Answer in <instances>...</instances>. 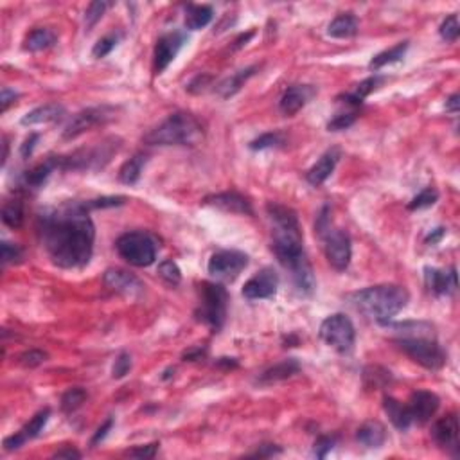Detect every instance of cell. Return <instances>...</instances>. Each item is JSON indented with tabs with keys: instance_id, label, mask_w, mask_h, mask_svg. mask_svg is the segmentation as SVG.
Listing matches in <instances>:
<instances>
[{
	"instance_id": "6da1fadb",
	"label": "cell",
	"mask_w": 460,
	"mask_h": 460,
	"mask_svg": "<svg viewBox=\"0 0 460 460\" xmlns=\"http://www.w3.org/2000/svg\"><path fill=\"white\" fill-rule=\"evenodd\" d=\"M88 211L87 203L67 202L40 214V241L56 266L72 270L90 263L96 227Z\"/></svg>"
},
{
	"instance_id": "7a4b0ae2",
	"label": "cell",
	"mask_w": 460,
	"mask_h": 460,
	"mask_svg": "<svg viewBox=\"0 0 460 460\" xmlns=\"http://www.w3.org/2000/svg\"><path fill=\"white\" fill-rule=\"evenodd\" d=\"M268 218L272 221V250L277 261L291 273L293 284L300 295L315 291V275L304 252V237L293 209L270 202L266 205Z\"/></svg>"
},
{
	"instance_id": "3957f363",
	"label": "cell",
	"mask_w": 460,
	"mask_h": 460,
	"mask_svg": "<svg viewBox=\"0 0 460 460\" xmlns=\"http://www.w3.org/2000/svg\"><path fill=\"white\" fill-rule=\"evenodd\" d=\"M407 289L398 284H377L370 288L359 289L347 297L355 309L370 316L377 324H385L394 318L399 312H403L408 304Z\"/></svg>"
},
{
	"instance_id": "277c9868",
	"label": "cell",
	"mask_w": 460,
	"mask_h": 460,
	"mask_svg": "<svg viewBox=\"0 0 460 460\" xmlns=\"http://www.w3.org/2000/svg\"><path fill=\"white\" fill-rule=\"evenodd\" d=\"M203 139V128L196 117L185 112L171 114L144 137L148 146H194Z\"/></svg>"
},
{
	"instance_id": "5b68a950",
	"label": "cell",
	"mask_w": 460,
	"mask_h": 460,
	"mask_svg": "<svg viewBox=\"0 0 460 460\" xmlns=\"http://www.w3.org/2000/svg\"><path fill=\"white\" fill-rule=\"evenodd\" d=\"M228 293L223 284L218 282H202L200 286V307L196 309V318L218 333L227 318Z\"/></svg>"
},
{
	"instance_id": "8992f818",
	"label": "cell",
	"mask_w": 460,
	"mask_h": 460,
	"mask_svg": "<svg viewBox=\"0 0 460 460\" xmlns=\"http://www.w3.org/2000/svg\"><path fill=\"white\" fill-rule=\"evenodd\" d=\"M121 148L119 139H106L105 142H99L96 148L78 149L76 153L67 155V157H58L60 160V169L63 171H85V169H101L112 160L114 153H117Z\"/></svg>"
},
{
	"instance_id": "52a82bcc",
	"label": "cell",
	"mask_w": 460,
	"mask_h": 460,
	"mask_svg": "<svg viewBox=\"0 0 460 460\" xmlns=\"http://www.w3.org/2000/svg\"><path fill=\"white\" fill-rule=\"evenodd\" d=\"M117 254L132 266H151L157 259L158 245L148 232H126L115 241Z\"/></svg>"
},
{
	"instance_id": "ba28073f",
	"label": "cell",
	"mask_w": 460,
	"mask_h": 460,
	"mask_svg": "<svg viewBox=\"0 0 460 460\" xmlns=\"http://www.w3.org/2000/svg\"><path fill=\"white\" fill-rule=\"evenodd\" d=\"M394 343L408 358L428 370H438L446 365V352L429 337H401Z\"/></svg>"
},
{
	"instance_id": "9c48e42d",
	"label": "cell",
	"mask_w": 460,
	"mask_h": 460,
	"mask_svg": "<svg viewBox=\"0 0 460 460\" xmlns=\"http://www.w3.org/2000/svg\"><path fill=\"white\" fill-rule=\"evenodd\" d=\"M322 342L333 347L340 355H349L355 347L356 329L352 320L343 313H334L322 322L318 331Z\"/></svg>"
},
{
	"instance_id": "30bf717a",
	"label": "cell",
	"mask_w": 460,
	"mask_h": 460,
	"mask_svg": "<svg viewBox=\"0 0 460 460\" xmlns=\"http://www.w3.org/2000/svg\"><path fill=\"white\" fill-rule=\"evenodd\" d=\"M324 241V252L327 257L329 264L337 270L343 272L349 268L352 257V245L351 236L343 230V228H334L329 225L324 232L318 234Z\"/></svg>"
},
{
	"instance_id": "8fae6325",
	"label": "cell",
	"mask_w": 460,
	"mask_h": 460,
	"mask_svg": "<svg viewBox=\"0 0 460 460\" xmlns=\"http://www.w3.org/2000/svg\"><path fill=\"white\" fill-rule=\"evenodd\" d=\"M115 117V108L114 106H90V108L81 110L79 114H76L71 119V123L67 124L65 130H63V139L65 141H71L76 137L83 135L85 132L92 130L96 126H103L108 121Z\"/></svg>"
},
{
	"instance_id": "7c38bea8",
	"label": "cell",
	"mask_w": 460,
	"mask_h": 460,
	"mask_svg": "<svg viewBox=\"0 0 460 460\" xmlns=\"http://www.w3.org/2000/svg\"><path fill=\"white\" fill-rule=\"evenodd\" d=\"M248 266V255L239 250H219L211 255L207 270L218 281H234Z\"/></svg>"
},
{
	"instance_id": "4fadbf2b",
	"label": "cell",
	"mask_w": 460,
	"mask_h": 460,
	"mask_svg": "<svg viewBox=\"0 0 460 460\" xmlns=\"http://www.w3.org/2000/svg\"><path fill=\"white\" fill-rule=\"evenodd\" d=\"M279 288V275L273 268H263L254 277H250L243 286V297L248 300L273 298Z\"/></svg>"
},
{
	"instance_id": "5bb4252c",
	"label": "cell",
	"mask_w": 460,
	"mask_h": 460,
	"mask_svg": "<svg viewBox=\"0 0 460 460\" xmlns=\"http://www.w3.org/2000/svg\"><path fill=\"white\" fill-rule=\"evenodd\" d=\"M103 281L112 291H117L124 297L139 298L144 293V284L141 279L123 268H108L103 275Z\"/></svg>"
},
{
	"instance_id": "9a60e30c",
	"label": "cell",
	"mask_w": 460,
	"mask_h": 460,
	"mask_svg": "<svg viewBox=\"0 0 460 460\" xmlns=\"http://www.w3.org/2000/svg\"><path fill=\"white\" fill-rule=\"evenodd\" d=\"M185 44V35L180 31L175 33H167V35L160 36L155 45V74H162L166 71L169 63L176 58V54L180 53V49L184 47Z\"/></svg>"
},
{
	"instance_id": "2e32d148",
	"label": "cell",
	"mask_w": 460,
	"mask_h": 460,
	"mask_svg": "<svg viewBox=\"0 0 460 460\" xmlns=\"http://www.w3.org/2000/svg\"><path fill=\"white\" fill-rule=\"evenodd\" d=\"M459 429L460 426L457 414H448L432 426V437L443 450L457 457L459 455Z\"/></svg>"
},
{
	"instance_id": "e0dca14e",
	"label": "cell",
	"mask_w": 460,
	"mask_h": 460,
	"mask_svg": "<svg viewBox=\"0 0 460 460\" xmlns=\"http://www.w3.org/2000/svg\"><path fill=\"white\" fill-rule=\"evenodd\" d=\"M438 407H441V399L429 390H416L408 401V410L417 425H426L437 414Z\"/></svg>"
},
{
	"instance_id": "ac0fdd59",
	"label": "cell",
	"mask_w": 460,
	"mask_h": 460,
	"mask_svg": "<svg viewBox=\"0 0 460 460\" xmlns=\"http://www.w3.org/2000/svg\"><path fill=\"white\" fill-rule=\"evenodd\" d=\"M49 417H51V410H49V408H44V410H40V412L33 417L31 421L27 423V425L20 429V432H17V434L11 435V437L4 438L6 452H15L18 448H22L27 441H33V438L38 437V435L44 432Z\"/></svg>"
},
{
	"instance_id": "d6986e66",
	"label": "cell",
	"mask_w": 460,
	"mask_h": 460,
	"mask_svg": "<svg viewBox=\"0 0 460 460\" xmlns=\"http://www.w3.org/2000/svg\"><path fill=\"white\" fill-rule=\"evenodd\" d=\"M205 205H212L219 211L230 212V214H246L252 216L254 211H252V205L246 200L245 196H241L239 193H221V194H214V196L205 198Z\"/></svg>"
},
{
	"instance_id": "ffe728a7",
	"label": "cell",
	"mask_w": 460,
	"mask_h": 460,
	"mask_svg": "<svg viewBox=\"0 0 460 460\" xmlns=\"http://www.w3.org/2000/svg\"><path fill=\"white\" fill-rule=\"evenodd\" d=\"M315 90H313L309 85H295V87H289L284 94H282L281 101H279V110L282 114L291 117L303 110L307 105V101L312 99Z\"/></svg>"
},
{
	"instance_id": "44dd1931",
	"label": "cell",
	"mask_w": 460,
	"mask_h": 460,
	"mask_svg": "<svg viewBox=\"0 0 460 460\" xmlns=\"http://www.w3.org/2000/svg\"><path fill=\"white\" fill-rule=\"evenodd\" d=\"M338 160H340V149L334 148L325 151V153L313 164L312 169L306 173V180L312 185H315V187L322 185L329 176L333 175Z\"/></svg>"
},
{
	"instance_id": "7402d4cb",
	"label": "cell",
	"mask_w": 460,
	"mask_h": 460,
	"mask_svg": "<svg viewBox=\"0 0 460 460\" xmlns=\"http://www.w3.org/2000/svg\"><path fill=\"white\" fill-rule=\"evenodd\" d=\"M425 282L428 289L435 295H448L457 288V270L452 268V272H443L438 268L426 266L425 268Z\"/></svg>"
},
{
	"instance_id": "603a6c76",
	"label": "cell",
	"mask_w": 460,
	"mask_h": 460,
	"mask_svg": "<svg viewBox=\"0 0 460 460\" xmlns=\"http://www.w3.org/2000/svg\"><path fill=\"white\" fill-rule=\"evenodd\" d=\"M65 114H67L65 106L60 105V103H49V105L38 106V108L27 112L20 123H22L24 126L47 124V123H54V121H60V119H63V115Z\"/></svg>"
},
{
	"instance_id": "cb8c5ba5",
	"label": "cell",
	"mask_w": 460,
	"mask_h": 460,
	"mask_svg": "<svg viewBox=\"0 0 460 460\" xmlns=\"http://www.w3.org/2000/svg\"><path fill=\"white\" fill-rule=\"evenodd\" d=\"M300 373V364L295 358H288L281 364H275L273 367L266 368L261 376L257 377L259 385H273V383L284 382Z\"/></svg>"
},
{
	"instance_id": "d4e9b609",
	"label": "cell",
	"mask_w": 460,
	"mask_h": 460,
	"mask_svg": "<svg viewBox=\"0 0 460 460\" xmlns=\"http://www.w3.org/2000/svg\"><path fill=\"white\" fill-rule=\"evenodd\" d=\"M383 408H385L386 416H389V419L392 421V425L398 429L404 432V429L412 426L414 419L410 410H408V404H403L401 401L392 398V395H385V398H383Z\"/></svg>"
},
{
	"instance_id": "484cf974",
	"label": "cell",
	"mask_w": 460,
	"mask_h": 460,
	"mask_svg": "<svg viewBox=\"0 0 460 460\" xmlns=\"http://www.w3.org/2000/svg\"><path fill=\"white\" fill-rule=\"evenodd\" d=\"M356 441L365 448H382L386 441V429L380 421H367L356 432Z\"/></svg>"
},
{
	"instance_id": "4316f807",
	"label": "cell",
	"mask_w": 460,
	"mask_h": 460,
	"mask_svg": "<svg viewBox=\"0 0 460 460\" xmlns=\"http://www.w3.org/2000/svg\"><path fill=\"white\" fill-rule=\"evenodd\" d=\"M383 81H385V78H382V76H370V78L364 79L359 85H356V88L352 92L343 94L342 97H338V101L343 103V105L347 106H352V108L356 110L358 106H361L365 97H367L368 94H373Z\"/></svg>"
},
{
	"instance_id": "83f0119b",
	"label": "cell",
	"mask_w": 460,
	"mask_h": 460,
	"mask_svg": "<svg viewBox=\"0 0 460 460\" xmlns=\"http://www.w3.org/2000/svg\"><path fill=\"white\" fill-rule=\"evenodd\" d=\"M54 169H60L58 157H49L45 162L38 164V166H35L24 175V187L40 189L47 182V178L51 176V173H53Z\"/></svg>"
},
{
	"instance_id": "f1b7e54d",
	"label": "cell",
	"mask_w": 460,
	"mask_h": 460,
	"mask_svg": "<svg viewBox=\"0 0 460 460\" xmlns=\"http://www.w3.org/2000/svg\"><path fill=\"white\" fill-rule=\"evenodd\" d=\"M257 69L259 67L254 65V67H248V69H245V71L236 72L234 76H230V78H227L225 81H221V83L216 87V92L219 94V97H223V99H228V97L236 96V94L241 90L243 85H245L246 81H248V79L255 74Z\"/></svg>"
},
{
	"instance_id": "f546056e",
	"label": "cell",
	"mask_w": 460,
	"mask_h": 460,
	"mask_svg": "<svg viewBox=\"0 0 460 460\" xmlns=\"http://www.w3.org/2000/svg\"><path fill=\"white\" fill-rule=\"evenodd\" d=\"M358 33V18L352 13H342L329 24L327 35L331 38H352Z\"/></svg>"
},
{
	"instance_id": "4dcf8cb0",
	"label": "cell",
	"mask_w": 460,
	"mask_h": 460,
	"mask_svg": "<svg viewBox=\"0 0 460 460\" xmlns=\"http://www.w3.org/2000/svg\"><path fill=\"white\" fill-rule=\"evenodd\" d=\"M214 18V11L211 6H187L185 8V27L191 31H198L202 27L209 26L211 20Z\"/></svg>"
},
{
	"instance_id": "1f68e13d",
	"label": "cell",
	"mask_w": 460,
	"mask_h": 460,
	"mask_svg": "<svg viewBox=\"0 0 460 460\" xmlns=\"http://www.w3.org/2000/svg\"><path fill=\"white\" fill-rule=\"evenodd\" d=\"M408 45H410V42H399V44L394 45V47H390V49H386V51H383V53L376 54V56L370 60L368 67H370L373 71H380V69H383V67L401 62L404 54H407Z\"/></svg>"
},
{
	"instance_id": "d6a6232c",
	"label": "cell",
	"mask_w": 460,
	"mask_h": 460,
	"mask_svg": "<svg viewBox=\"0 0 460 460\" xmlns=\"http://www.w3.org/2000/svg\"><path fill=\"white\" fill-rule=\"evenodd\" d=\"M146 162H148V157H146L144 153L133 155V157L130 158V160H126V162L123 164V167H121V171H119V180L126 185L137 184L139 178H141V173L142 169H144Z\"/></svg>"
},
{
	"instance_id": "836d02e7",
	"label": "cell",
	"mask_w": 460,
	"mask_h": 460,
	"mask_svg": "<svg viewBox=\"0 0 460 460\" xmlns=\"http://www.w3.org/2000/svg\"><path fill=\"white\" fill-rule=\"evenodd\" d=\"M54 44H56V35H54L51 29L40 27V29H35L33 33H29V36H27L26 42H24V49H26V51H31V53H40V51L53 47Z\"/></svg>"
},
{
	"instance_id": "e575fe53",
	"label": "cell",
	"mask_w": 460,
	"mask_h": 460,
	"mask_svg": "<svg viewBox=\"0 0 460 460\" xmlns=\"http://www.w3.org/2000/svg\"><path fill=\"white\" fill-rule=\"evenodd\" d=\"M24 219H26V211H24V202L20 198L9 200L2 207V221L9 228H20L24 225Z\"/></svg>"
},
{
	"instance_id": "d590c367",
	"label": "cell",
	"mask_w": 460,
	"mask_h": 460,
	"mask_svg": "<svg viewBox=\"0 0 460 460\" xmlns=\"http://www.w3.org/2000/svg\"><path fill=\"white\" fill-rule=\"evenodd\" d=\"M87 398H88L87 390H83L81 386H76V389L67 390L62 398V410L65 414L76 412V410H78V408L81 407L85 401H87Z\"/></svg>"
},
{
	"instance_id": "8d00e7d4",
	"label": "cell",
	"mask_w": 460,
	"mask_h": 460,
	"mask_svg": "<svg viewBox=\"0 0 460 460\" xmlns=\"http://www.w3.org/2000/svg\"><path fill=\"white\" fill-rule=\"evenodd\" d=\"M438 200V193L434 187H426L423 189L421 193L414 198L412 202L408 203V209L410 211H421V209H428V207L435 205V202Z\"/></svg>"
},
{
	"instance_id": "74e56055",
	"label": "cell",
	"mask_w": 460,
	"mask_h": 460,
	"mask_svg": "<svg viewBox=\"0 0 460 460\" xmlns=\"http://www.w3.org/2000/svg\"><path fill=\"white\" fill-rule=\"evenodd\" d=\"M119 40H121V35H115V33L103 36L101 40H97V44L94 45L92 49V56L96 58V60H101V58L108 56L115 49V45L119 44Z\"/></svg>"
},
{
	"instance_id": "f35d334b",
	"label": "cell",
	"mask_w": 460,
	"mask_h": 460,
	"mask_svg": "<svg viewBox=\"0 0 460 460\" xmlns=\"http://www.w3.org/2000/svg\"><path fill=\"white\" fill-rule=\"evenodd\" d=\"M380 367H368L364 374V382L367 389H380V386H385L390 382V373L382 368V374H377Z\"/></svg>"
},
{
	"instance_id": "ab89813d",
	"label": "cell",
	"mask_w": 460,
	"mask_h": 460,
	"mask_svg": "<svg viewBox=\"0 0 460 460\" xmlns=\"http://www.w3.org/2000/svg\"><path fill=\"white\" fill-rule=\"evenodd\" d=\"M158 275L162 277L167 284L173 286H176L182 281V272H180V268L176 266V263L171 261V259H166V261L158 264Z\"/></svg>"
},
{
	"instance_id": "60d3db41",
	"label": "cell",
	"mask_w": 460,
	"mask_h": 460,
	"mask_svg": "<svg viewBox=\"0 0 460 460\" xmlns=\"http://www.w3.org/2000/svg\"><path fill=\"white\" fill-rule=\"evenodd\" d=\"M356 119H358L356 110H351V112H342V114L334 115V117L329 121L327 130L329 132H342V130L351 128L352 124L356 123Z\"/></svg>"
},
{
	"instance_id": "b9f144b4",
	"label": "cell",
	"mask_w": 460,
	"mask_h": 460,
	"mask_svg": "<svg viewBox=\"0 0 460 460\" xmlns=\"http://www.w3.org/2000/svg\"><path fill=\"white\" fill-rule=\"evenodd\" d=\"M438 33H441L443 40H446V42H450V44L457 42V38H459V35H460L459 17H457V15H450V17H448L446 20L441 24V27H438Z\"/></svg>"
},
{
	"instance_id": "7bdbcfd3",
	"label": "cell",
	"mask_w": 460,
	"mask_h": 460,
	"mask_svg": "<svg viewBox=\"0 0 460 460\" xmlns=\"http://www.w3.org/2000/svg\"><path fill=\"white\" fill-rule=\"evenodd\" d=\"M108 8L110 2H105V0H97V2H92V4L88 6L87 11H85V24H87V27L96 26Z\"/></svg>"
},
{
	"instance_id": "ee69618b",
	"label": "cell",
	"mask_w": 460,
	"mask_h": 460,
	"mask_svg": "<svg viewBox=\"0 0 460 460\" xmlns=\"http://www.w3.org/2000/svg\"><path fill=\"white\" fill-rule=\"evenodd\" d=\"M282 144V137L279 133H263L261 137H257L255 141L250 142V149H254V151H261V149H268V148H275V146Z\"/></svg>"
},
{
	"instance_id": "f6af8a7d",
	"label": "cell",
	"mask_w": 460,
	"mask_h": 460,
	"mask_svg": "<svg viewBox=\"0 0 460 460\" xmlns=\"http://www.w3.org/2000/svg\"><path fill=\"white\" fill-rule=\"evenodd\" d=\"M20 365L26 368H35L38 365L45 364L47 361V352L40 351V349H31V351H26L20 358H18Z\"/></svg>"
},
{
	"instance_id": "bcb514c9",
	"label": "cell",
	"mask_w": 460,
	"mask_h": 460,
	"mask_svg": "<svg viewBox=\"0 0 460 460\" xmlns=\"http://www.w3.org/2000/svg\"><path fill=\"white\" fill-rule=\"evenodd\" d=\"M24 257V250L13 243L2 241V264L20 263Z\"/></svg>"
},
{
	"instance_id": "7dc6e473",
	"label": "cell",
	"mask_w": 460,
	"mask_h": 460,
	"mask_svg": "<svg viewBox=\"0 0 460 460\" xmlns=\"http://www.w3.org/2000/svg\"><path fill=\"white\" fill-rule=\"evenodd\" d=\"M132 370V356L128 355V352H121L115 359L114 367H112V376L115 380H121V377L126 376L128 373Z\"/></svg>"
},
{
	"instance_id": "c3c4849f",
	"label": "cell",
	"mask_w": 460,
	"mask_h": 460,
	"mask_svg": "<svg viewBox=\"0 0 460 460\" xmlns=\"http://www.w3.org/2000/svg\"><path fill=\"white\" fill-rule=\"evenodd\" d=\"M337 444V437H331V435H322V437L316 438L315 443V455L318 459H325L327 453L331 452Z\"/></svg>"
},
{
	"instance_id": "681fc988",
	"label": "cell",
	"mask_w": 460,
	"mask_h": 460,
	"mask_svg": "<svg viewBox=\"0 0 460 460\" xmlns=\"http://www.w3.org/2000/svg\"><path fill=\"white\" fill-rule=\"evenodd\" d=\"M124 203L123 196H105V198H96V200H90L87 202V207L92 211V209H106V207H119Z\"/></svg>"
},
{
	"instance_id": "f907efd6",
	"label": "cell",
	"mask_w": 460,
	"mask_h": 460,
	"mask_svg": "<svg viewBox=\"0 0 460 460\" xmlns=\"http://www.w3.org/2000/svg\"><path fill=\"white\" fill-rule=\"evenodd\" d=\"M158 452V443L148 444V446H139L132 452H128V455L133 457V459H153Z\"/></svg>"
},
{
	"instance_id": "816d5d0a",
	"label": "cell",
	"mask_w": 460,
	"mask_h": 460,
	"mask_svg": "<svg viewBox=\"0 0 460 460\" xmlns=\"http://www.w3.org/2000/svg\"><path fill=\"white\" fill-rule=\"evenodd\" d=\"M112 428H114V419H112V417H108V419H106V421L103 423V425L99 426V428H97L96 434H94L92 441H90V446L96 448L97 444L103 443V441H105V438H106V435L110 434V429H112Z\"/></svg>"
},
{
	"instance_id": "f5cc1de1",
	"label": "cell",
	"mask_w": 460,
	"mask_h": 460,
	"mask_svg": "<svg viewBox=\"0 0 460 460\" xmlns=\"http://www.w3.org/2000/svg\"><path fill=\"white\" fill-rule=\"evenodd\" d=\"M209 81H211V76H207V74L196 76V78H194L193 81L187 85V90L191 94H200L202 90H205V87L209 85Z\"/></svg>"
},
{
	"instance_id": "db71d44e",
	"label": "cell",
	"mask_w": 460,
	"mask_h": 460,
	"mask_svg": "<svg viewBox=\"0 0 460 460\" xmlns=\"http://www.w3.org/2000/svg\"><path fill=\"white\" fill-rule=\"evenodd\" d=\"M38 141H40L38 133H31V135L27 137L26 141H24V144L20 146V155H22L24 160H27V158L31 157L33 149H35L36 142H38Z\"/></svg>"
},
{
	"instance_id": "11a10c76",
	"label": "cell",
	"mask_w": 460,
	"mask_h": 460,
	"mask_svg": "<svg viewBox=\"0 0 460 460\" xmlns=\"http://www.w3.org/2000/svg\"><path fill=\"white\" fill-rule=\"evenodd\" d=\"M18 99V92L11 90L9 87L2 88V92H0V103H2V112L9 108V105H13L15 101Z\"/></svg>"
},
{
	"instance_id": "9f6ffc18",
	"label": "cell",
	"mask_w": 460,
	"mask_h": 460,
	"mask_svg": "<svg viewBox=\"0 0 460 460\" xmlns=\"http://www.w3.org/2000/svg\"><path fill=\"white\" fill-rule=\"evenodd\" d=\"M281 453V448L275 446V444H263L259 446V450L255 453H252L254 457H273Z\"/></svg>"
},
{
	"instance_id": "6f0895ef",
	"label": "cell",
	"mask_w": 460,
	"mask_h": 460,
	"mask_svg": "<svg viewBox=\"0 0 460 460\" xmlns=\"http://www.w3.org/2000/svg\"><path fill=\"white\" fill-rule=\"evenodd\" d=\"M444 236H446V228L438 227V228H435V230H432V232L426 236L425 241H426V245H437V243L441 241Z\"/></svg>"
},
{
	"instance_id": "680465c9",
	"label": "cell",
	"mask_w": 460,
	"mask_h": 460,
	"mask_svg": "<svg viewBox=\"0 0 460 460\" xmlns=\"http://www.w3.org/2000/svg\"><path fill=\"white\" fill-rule=\"evenodd\" d=\"M53 459H81V453L78 452V450H74V448H63V450H60V452H56L53 455Z\"/></svg>"
},
{
	"instance_id": "91938a15",
	"label": "cell",
	"mask_w": 460,
	"mask_h": 460,
	"mask_svg": "<svg viewBox=\"0 0 460 460\" xmlns=\"http://www.w3.org/2000/svg\"><path fill=\"white\" fill-rule=\"evenodd\" d=\"M459 99H460L459 94H453V96L446 101V110L450 112V114H457V112H459V108H460Z\"/></svg>"
},
{
	"instance_id": "94428289",
	"label": "cell",
	"mask_w": 460,
	"mask_h": 460,
	"mask_svg": "<svg viewBox=\"0 0 460 460\" xmlns=\"http://www.w3.org/2000/svg\"><path fill=\"white\" fill-rule=\"evenodd\" d=\"M205 356V351L203 349H191L184 355L185 361H198V359H202Z\"/></svg>"
},
{
	"instance_id": "6125c7cd",
	"label": "cell",
	"mask_w": 460,
	"mask_h": 460,
	"mask_svg": "<svg viewBox=\"0 0 460 460\" xmlns=\"http://www.w3.org/2000/svg\"><path fill=\"white\" fill-rule=\"evenodd\" d=\"M252 36H254V31H250V33H246V35H241V36H239V38H237L236 42H234V44H236V45H234V47H232L234 51H236V49H241L243 45H246V42H248V40L252 38Z\"/></svg>"
},
{
	"instance_id": "be15d7a7",
	"label": "cell",
	"mask_w": 460,
	"mask_h": 460,
	"mask_svg": "<svg viewBox=\"0 0 460 460\" xmlns=\"http://www.w3.org/2000/svg\"><path fill=\"white\" fill-rule=\"evenodd\" d=\"M218 367L236 368L237 367V359H234V358H219L218 359Z\"/></svg>"
},
{
	"instance_id": "e7e4bbea",
	"label": "cell",
	"mask_w": 460,
	"mask_h": 460,
	"mask_svg": "<svg viewBox=\"0 0 460 460\" xmlns=\"http://www.w3.org/2000/svg\"><path fill=\"white\" fill-rule=\"evenodd\" d=\"M2 146H4V155H2V162L6 164V160H8V153H9V144H8V139H6V137H4V144H2Z\"/></svg>"
}]
</instances>
